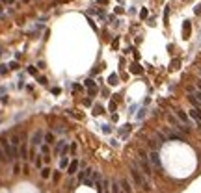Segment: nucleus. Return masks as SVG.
<instances>
[{
	"instance_id": "25",
	"label": "nucleus",
	"mask_w": 201,
	"mask_h": 193,
	"mask_svg": "<svg viewBox=\"0 0 201 193\" xmlns=\"http://www.w3.org/2000/svg\"><path fill=\"white\" fill-rule=\"evenodd\" d=\"M39 82H41L43 85H47V78H45V76H41V78H39Z\"/></svg>"
},
{
	"instance_id": "18",
	"label": "nucleus",
	"mask_w": 201,
	"mask_h": 193,
	"mask_svg": "<svg viewBox=\"0 0 201 193\" xmlns=\"http://www.w3.org/2000/svg\"><path fill=\"white\" fill-rule=\"evenodd\" d=\"M147 15H149V11H147V9H142V11H140V17H142V19H145V17H147Z\"/></svg>"
},
{
	"instance_id": "14",
	"label": "nucleus",
	"mask_w": 201,
	"mask_h": 193,
	"mask_svg": "<svg viewBox=\"0 0 201 193\" xmlns=\"http://www.w3.org/2000/svg\"><path fill=\"white\" fill-rule=\"evenodd\" d=\"M26 156H28V147H26V145H22V147H21V158H22V160H26Z\"/></svg>"
},
{
	"instance_id": "26",
	"label": "nucleus",
	"mask_w": 201,
	"mask_h": 193,
	"mask_svg": "<svg viewBox=\"0 0 201 193\" xmlns=\"http://www.w3.org/2000/svg\"><path fill=\"white\" fill-rule=\"evenodd\" d=\"M4 160V152H2V149H0V162Z\"/></svg>"
},
{
	"instance_id": "11",
	"label": "nucleus",
	"mask_w": 201,
	"mask_h": 193,
	"mask_svg": "<svg viewBox=\"0 0 201 193\" xmlns=\"http://www.w3.org/2000/svg\"><path fill=\"white\" fill-rule=\"evenodd\" d=\"M130 71H132L134 74H142V67H140L138 63H132V65H130Z\"/></svg>"
},
{
	"instance_id": "9",
	"label": "nucleus",
	"mask_w": 201,
	"mask_h": 193,
	"mask_svg": "<svg viewBox=\"0 0 201 193\" xmlns=\"http://www.w3.org/2000/svg\"><path fill=\"white\" fill-rule=\"evenodd\" d=\"M110 190H112V193H125L117 182H112V184H110Z\"/></svg>"
},
{
	"instance_id": "13",
	"label": "nucleus",
	"mask_w": 201,
	"mask_h": 193,
	"mask_svg": "<svg viewBox=\"0 0 201 193\" xmlns=\"http://www.w3.org/2000/svg\"><path fill=\"white\" fill-rule=\"evenodd\" d=\"M45 141H47V145H50V143H54V134H45Z\"/></svg>"
},
{
	"instance_id": "20",
	"label": "nucleus",
	"mask_w": 201,
	"mask_h": 193,
	"mask_svg": "<svg viewBox=\"0 0 201 193\" xmlns=\"http://www.w3.org/2000/svg\"><path fill=\"white\" fill-rule=\"evenodd\" d=\"M179 63H181L179 59H173V62H171V69H177V67H179Z\"/></svg>"
},
{
	"instance_id": "15",
	"label": "nucleus",
	"mask_w": 201,
	"mask_h": 193,
	"mask_svg": "<svg viewBox=\"0 0 201 193\" xmlns=\"http://www.w3.org/2000/svg\"><path fill=\"white\" fill-rule=\"evenodd\" d=\"M41 176H43V178H48V176H50V169H48V167H43V169H41Z\"/></svg>"
},
{
	"instance_id": "28",
	"label": "nucleus",
	"mask_w": 201,
	"mask_h": 193,
	"mask_svg": "<svg viewBox=\"0 0 201 193\" xmlns=\"http://www.w3.org/2000/svg\"><path fill=\"white\" fill-rule=\"evenodd\" d=\"M97 2H99V4H106V0H97Z\"/></svg>"
},
{
	"instance_id": "6",
	"label": "nucleus",
	"mask_w": 201,
	"mask_h": 193,
	"mask_svg": "<svg viewBox=\"0 0 201 193\" xmlns=\"http://www.w3.org/2000/svg\"><path fill=\"white\" fill-rule=\"evenodd\" d=\"M84 84H86V87L89 89V95H95V91H97V87H95V82H93V80H91V78H88V80H86Z\"/></svg>"
},
{
	"instance_id": "24",
	"label": "nucleus",
	"mask_w": 201,
	"mask_h": 193,
	"mask_svg": "<svg viewBox=\"0 0 201 193\" xmlns=\"http://www.w3.org/2000/svg\"><path fill=\"white\" fill-rule=\"evenodd\" d=\"M41 150H43V154H48V147H47V145H43Z\"/></svg>"
},
{
	"instance_id": "2",
	"label": "nucleus",
	"mask_w": 201,
	"mask_h": 193,
	"mask_svg": "<svg viewBox=\"0 0 201 193\" xmlns=\"http://www.w3.org/2000/svg\"><path fill=\"white\" fill-rule=\"evenodd\" d=\"M149 162H151V165H153L157 171L162 173V164H160V156H158V152H157V150H153V152L149 154Z\"/></svg>"
},
{
	"instance_id": "12",
	"label": "nucleus",
	"mask_w": 201,
	"mask_h": 193,
	"mask_svg": "<svg viewBox=\"0 0 201 193\" xmlns=\"http://www.w3.org/2000/svg\"><path fill=\"white\" fill-rule=\"evenodd\" d=\"M63 149H65V141H58V145H56V149H54V152L58 154V152H62Z\"/></svg>"
},
{
	"instance_id": "3",
	"label": "nucleus",
	"mask_w": 201,
	"mask_h": 193,
	"mask_svg": "<svg viewBox=\"0 0 201 193\" xmlns=\"http://www.w3.org/2000/svg\"><path fill=\"white\" fill-rule=\"evenodd\" d=\"M77 171H78V160L74 158V160L71 162V164L67 165V173H69V175H74V173H77Z\"/></svg>"
},
{
	"instance_id": "22",
	"label": "nucleus",
	"mask_w": 201,
	"mask_h": 193,
	"mask_svg": "<svg viewBox=\"0 0 201 193\" xmlns=\"http://www.w3.org/2000/svg\"><path fill=\"white\" fill-rule=\"evenodd\" d=\"M194 11H195V15H201V4H199V6H195Z\"/></svg>"
},
{
	"instance_id": "27",
	"label": "nucleus",
	"mask_w": 201,
	"mask_h": 193,
	"mask_svg": "<svg viewBox=\"0 0 201 193\" xmlns=\"http://www.w3.org/2000/svg\"><path fill=\"white\" fill-rule=\"evenodd\" d=\"M195 82H197V87L201 89V80H195Z\"/></svg>"
},
{
	"instance_id": "23",
	"label": "nucleus",
	"mask_w": 201,
	"mask_h": 193,
	"mask_svg": "<svg viewBox=\"0 0 201 193\" xmlns=\"http://www.w3.org/2000/svg\"><path fill=\"white\" fill-rule=\"evenodd\" d=\"M28 73H30V74H36L37 71H36V67H28Z\"/></svg>"
},
{
	"instance_id": "4",
	"label": "nucleus",
	"mask_w": 201,
	"mask_h": 193,
	"mask_svg": "<svg viewBox=\"0 0 201 193\" xmlns=\"http://www.w3.org/2000/svg\"><path fill=\"white\" fill-rule=\"evenodd\" d=\"M190 30H192V26H190V21H184V24H183V37H184V39L190 37Z\"/></svg>"
},
{
	"instance_id": "10",
	"label": "nucleus",
	"mask_w": 201,
	"mask_h": 193,
	"mask_svg": "<svg viewBox=\"0 0 201 193\" xmlns=\"http://www.w3.org/2000/svg\"><path fill=\"white\" fill-rule=\"evenodd\" d=\"M168 138H169V139H179V141H184V139H186L183 134H175V132H169Z\"/></svg>"
},
{
	"instance_id": "1",
	"label": "nucleus",
	"mask_w": 201,
	"mask_h": 193,
	"mask_svg": "<svg viewBox=\"0 0 201 193\" xmlns=\"http://www.w3.org/2000/svg\"><path fill=\"white\" fill-rule=\"evenodd\" d=\"M130 176H132L134 184H136V186H140L142 190H145V191H149V190H151V184H149V182L143 178V173L140 171V167L136 165V162H134V164L130 165Z\"/></svg>"
},
{
	"instance_id": "21",
	"label": "nucleus",
	"mask_w": 201,
	"mask_h": 193,
	"mask_svg": "<svg viewBox=\"0 0 201 193\" xmlns=\"http://www.w3.org/2000/svg\"><path fill=\"white\" fill-rule=\"evenodd\" d=\"M95 113H104V110H103V106H97V108H95Z\"/></svg>"
},
{
	"instance_id": "5",
	"label": "nucleus",
	"mask_w": 201,
	"mask_h": 193,
	"mask_svg": "<svg viewBox=\"0 0 201 193\" xmlns=\"http://www.w3.org/2000/svg\"><path fill=\"white\" fill-rule=\"evenodd\" d=\"M119 186H121V190H123L125 193H132V186H130V182H129L127 178H123V180H121V184H119Z\"/></svg>"
},
{
	"instance_id": "7",
	"label": "nucleus",
	"mask_w": 201,
	"mask_h": 193,
	"mask_svg": "<svg viewBox=\"0 0 201 193\" xmlns=\"http://www.w3.org/2000/svg\"><path fill=\"white\" fill-rule=\"evenodd\" d=\"M188 100H190V104H192L194 108H201V100H199V99H195L192 93H188Z\"/></svg>"
},
{
	"instance_id": "19",
	"label": "nucleus",
	"mask_w": 201,
	"mask_h": 193,
	"mask_svg": "<svg viewBox=\"0 0 201 193\" xmlns=\"http://www.w3.org/2000/svg\"><path fill=\"white\" fill-rule=\"evenodd\" d=\"M157 138L160 139V143H164V141H166V136H164V134H160V132L157 134Z\"/></svg>"
},
{
	"instance_id": "8",
	"label": "nucleus",
	"mask_w": 201,
	"mask_h": 193,
	"mask_svg": "<svg viewBox=\"0 0 201 193\" xmlns=\"http://www.w3.org/2000/svg\"><path fill=\"white\" fill-rule=\"evenodd\" d=\"M175 113H177V117H179V121H183L184 124H188V115L184 113L183 110H177V111H175Z\"/></svg>"
},
{
	"instance_id": "17",
	"label": "nucleus",
	"mask_w": 201,
	"mask_h": 193,
	"mask_svg": "<svg viewBox=\"0 0 201 193\" xmlns=\"http://www.w3.org/2000/svg\"><path fill=\"white\" fill-rule=\"evenodd\" d=\"M60 165H62V167H67L69 165V158H67V156H63V158H62V164H60Z\"/></svg>"
},
{
	"instance_id": "16",
	"label": "nucleus",
	"mask_w": 201,
	"mask_h": 193,
	"mask_svg": "<svg viewBox=\"0 0 201 193\" xmlns=\"http://www.w3.org/2000/svg\"><path fill=\"white\" fill-rule=\"evenodd\" d=\"M108 84H110V85H115V84H117V74H112V76H110V78H108Z\"/></svg>"
}]
</instances>
